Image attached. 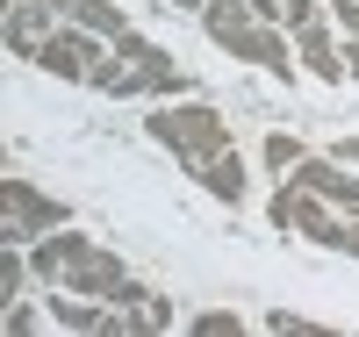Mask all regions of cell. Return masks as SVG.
<instances>
[{
	"label": "cell",
	"instance_id": "1",
	"mask_svg": "<svg viewBox=\"0 0 359 337\" xmlns=\"http://www.w3.org/2000/svg\"><path fill=\"white\" fill-rule=\"evenodd\" d=\"M86 86H101V94H115V101H123V94H165V101H180L194 79L180 72V65H172V57H165L151 36L123 29V36L101 50V65H94V79H86Z\"/></svg>",
	"mask_w": 359,
	"mask_h": 337
},
{
	"label": "cell",
	"instance_id": "2",
	"mask_svg": "<svg viewBox=\"0 0 359 337\" xmlns=\"http://www.w3.org/2000/svg\"><path fill=\"white\" fill-rule=\"evenodd\" d=\"M144 130H151V144H165L187 172H194L201 158H216V151H230V122L208 108V101H187V94L165 101V108H151V115H144Z\"/></svg>",
	"mask_w": 359,
	"mask_h": 337
},
{
	"label": "cell",
	"instance_id": "3",
	"mask_svg": "<svg viewBox=\"0 0 359 337\" xmlns=\"http://www.w3.org/2000/svg\"><path fill=\"white\" fill-rule=\"evenodd\" d=\"M50 230H65V201H50L29 179H0V244H36Z\"/></svg>",
	"mask_w": 359,
	"mask_h": 337
},
{
	"label": "cell",
	"instance_id": "4",
	"mask_svg": "<svg viewBox=\"0 0 359 337\" xmlns=\"http://www.w3.org/2000/svg\"><path fill=\"white\" fill-rule=\"evenodd\" d=\"M266 216H273V230L309 237V244H323V252H338V237H345V223L331 216V201H323V194H309L302 179H280V194L266 201Z\"/></svg>",
	"mask_w": 359,
	"mask_h": 337
},
{
	"label": "cell",
	"instance_id": "5",
	"mask_svg": "<svg viewBox=\"0 0 359 337\" xmlns=\"http://www.w3.org/2000/svg\"><path fill=\"white\" fill-rule=\"evenodd\" d=\"M101 43H108V36H94V29L65 22V29H50V36H43V50L29 57V65H43L50 79H94V65H101Z\"/></svg>",
	"mask_w": 359,
	"mask_h": 337
},
{
	"label": "cell",
	"instance_id": "6",
	"mask_svg": "<svg viewBox=\"0 0 359 337\" xmlns=\"http://www.w3.org/2000/svg\"><path fill=\"white\" fill-rule=\"evenodd\" d=\"M287 179H302V187H309V194H323L331 208L359 216V179H352V165H345V158H302Z\"/></svg>",
	"mask_w": 359,
	"mask_h": 337
},
{
	"label": "cell",
	"instance_id": "7",
	"mask_svg": "<svg viewBox=\"0 0 359 337\" xmlns=\"http://www.w3.org/2000/svg\"><path fill=\"white\" fill-rule=\"evenodd\" d=\"M294 50H302V65L323 79V86H338V79H352V65H345V50H338V36L323 22H309V29H294Z\"/></svg>",
	"mask_w": 359,
	"mask_h": 337
},
{
	"label": "cell",
	"instance_id": "8",
	"mask_svg": "<svg viewBox=\"0 0 359 337\" xmlns=\"http://www.w3.org/2000/svg\"><path fill=\"white\" fill-rule=\"evenodd\" d=\"M50 29H57V8H36V0H8V50H15V57H36Z\"/></svg>",
	"mask_w": 359,
	"mask_h": 337
},
{
	"label": "cell",
	"instance_id": "9",
	"mask_svg": "<svg viewBox=\"0 0 359 337\" xmlns=\"http://www.w3.org/2000/svg\"><path fill=\"white\" fill-rule=\"evenodd\" d=\"M194 179H201V194H216V201H245V158L237 151H216V158H201L194 165Z\"/></svg>",
	"mask_w": 359,
	"mask_h": 337
},
{
	"label": "cell",
	"instance_id": "10",
	"mask_svg": "<svg viewBox=\"0 0 359 337\" xmlns=\"http://www.w3.org/2000/svg\"><path fill=\"white\" fill-rule=\"evenodd\" d=\"M252 8H259V22H273V29H309V22H323L331 0H252Z\"/></svg>",
	"mask_w": 359,
	"mask_h": 337
},
{
	"label": "cell",
	"instance_id": "11",
	"mask_svg": "<svg viewBox=\"0 0 359 337\" xmlns=\"http://www.w3.org/2000/svg\"><path fill=\"white\" fill-rule=\"evenodd\" d=\"M65 15H72L79 29H94V36H108V43H115V36H123V29H130V15H123V8H115V0H72V8H65Z\"/></svg>",
	"mask_w": 359,
	"mask_h": 337
},
{
	"label": "cell",
	"instance_id": "12",
	"mask_svg": "<svg viewBox=\"0 0 359 337\" xmlns=\"http://www.w3.org/2000/svg\"><path fill=\"white\" fill-rule=\"evenodd\" d=\"M29 252L22 244H0V309H8V301H22V287H29Z\"/></svg>",
	"mask_w": 359,
	"mask_h": 337
},
{
	"label": "cell",
	"instance_id": "13",
	"mask_svg": "<svg viewBox=\"0 0 359 337\" xmlns=\"http://www.w3.org/2000/svg\"><path fill=\"white\" fill-rule=\"evenodd\" d=\"M259 158H266V172H294V165H302L309 158V151H302V137H294V130H273V137H266V151H259Z\"/></svg>",
	"mask_w": 359,
	"mask_h": 337
},
{
	"label": "cell",
	"instance_id": "14",
	"mask_svg": "<svg viewBox=\"0 0 359 337\" xmlns=\"http://www.w3.org/2000/svg\"><path fill=\"white\" fill-rule=\"evenodd\" d=\"M194 330H201V337H237V330H245V316H237V309H201Z\"/></svg>",
	"mask_w": 359,
	"mask_h": 337
},
{
	"label": "cell",
	"instance_id": "15",
	"mask_svg": "<svg viewBox=\"0 0 359 337\" xmlns=\"http://www.w3.org/2000/svg\"><path fill=\"white\" fill-rule=\"evenodd\" d=\"M266 330H280V337H316L309 316H287V309H280V316H266Z\"/></svg>",
	"mask_w": 359,
	"mask_h": 337
},
{
	"label": "cell",
	"instance_id": "16",
	"mask_svg": "<svg viewBox=\"0 0 359 337\" xmlns=\"http://www.w3.org/2000/svg\"><path fill=\"white\" fill-rule=\"evenodd\" d=\"M22 330H36V309H29V301H8V337H22Z\"/></svg>",
	"mask_w": 359,
	"mask_h": 337
},
{
	"label": "cell",
	"instance_id": "17",
	"mask_svg": "<svg viewBox=\"0 0 359 337\" xmlns=\"http://www.w3.org/2000/svg\"><path fill=\"white\" fill-rule=\"evenodd\" d=\"M331 22H338L345 36H352V29H359V0H331Z\"/></svg>",
	"mask_w": 359,
	"mask_h": 337
},
{
	"label": "cell",
	"instance_id": "18",
	"mask_svg": "<svg viewBox=\"0 0 359 337\" xmlns=\"http://www.w3.org/2000/svg\"><path fill=\"white\" fill-rule=\"evenodd\" d=\"M338 252H345V259H359V223H345V237H338Z\"/></svg>",
	"mask_w": 359,
	"mask_h": 337
},
{
	"label": "cell",
	"instance_id": "19",
	"mask_svg": "<svg viewBox=\"0 0 359 337\" xmlns=\"http://www.w3.org/2000/svg\"><path fill=\"white\" fill-rule=\"evenodd\" d=\"M345 65H352V79H359V29L345 36Z\"/></svg>",
	"mask_w": 359,
	"mask_h": 337
},
{
	"label": "cell",
	"instance_id": "20",
	"mask_svg": "<svg viewBox=\"0 0 359 337\" xmlns=\"http://www.w3.org/2000/svg\"><path fill=\"white\" fill-rule=\"evenodd\" d=\"M338 158H345V165H359V137H345V144H338Z\"/></svg>",
	"mask_w": 359,
	"mask_h": 337
},
{
	"label": "cell",
	"instance_id": "21",
	"mask_svg": "<svg viewBox=\"0 0 359 337\" xmlns=\"http://www.w3.org/2000/svg\"><path fill=\"white\" fill-rule=\"evenodd\" d=\"M36 8H57V15H65V8H72V0H36Z\"/></svg>",
	"mask_w": 359,
	"mask_h": 337
}]
</instances>
